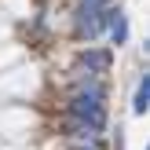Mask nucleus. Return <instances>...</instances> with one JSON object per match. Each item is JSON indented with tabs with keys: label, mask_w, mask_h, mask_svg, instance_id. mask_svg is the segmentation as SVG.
I'll list each match as a JSON object with an SVG mask.
<instances>
[{
	"label": "nucleus",
	"mask_w": 150,
	"mask_h": 150,
	"mask_svg": "<svg viewBox=\"0 0 150 150\" xmlns=\"http://www.w3.org/2000/svg\"><path fill=\"white\" fill-rule=\"evenodd\" d=\"M70 114L77 117V121H84V125H92L95 132L103 128V121H106V114H103V88H99V81H81L77 84V92H73V103H70Z\"/></svg>",
	"instance_id": "nucleus-1"
},
{
	"label": "nucleus",
	"mask_w": 150,
	"mask_h": 150,
	"mask_svg": "<svg viewBox=\"0 0 150 150\" xmlns=\"http://www.w3.org/2000/svg\"><path fill=\"white\" fill-rule=\"evenodd\" d=\"M110 11H114V7H88V4H81V15H77V33H81V37H88V40H95V37L106 29Z\"/></svg>",
	"instance_id": "nucleus-2"
},
{
	"label": "nucleus",
	"mask_w": 150,
	"mask_h": 150,
	"mask_svg": "<svg viewBox=\"0 0 150 150\" xmlns=\"http://www.w3.org/2000/svg\"><path fill=\"white\" fill-rule=\"evenodd\" d=\"M110 37H114V44H125L128 40V18H125V11L121 7H114V11H110Z\"/></svg>",
	"instance_id": "nucleus-3"
},
{
	"label": "nucleus",
	"mask_w": 150,
	"mask_h": 150,
	"mask_svg": "<svg viewBox=\"0 0 150 150\" xmlns=\"http://www.w3.org/2000/svg\"><path fill=\"white\" fill-rule=\"evenodd\" d=\"M146 106H150V73H146V77H139L136 99H132V110H136V114H146Z\"/></svg>",
	"instance_id": "nucleus-4"
},
{
	"label": "nucleus",
	"mask_w": 150,
	"mask_h": 150,
	"mask_svg": "<svg viewBox=\"0 0 150 150\" xmlns=\"http://www.w3.org/2000/svg\"><path fill=\"white\" fill-rule=\"evenodd\" d=\"M81 62L88 66V73H103V70H106V62H110V55H106V51H84Z\"/></svg>",
	"instance_id": "nucleus-5"
},
{
	"label": "nucleus",
	"mask_w": 150,
	"mask_h": 150,
	"mask_svg": "<svg viewBox=\"0 0 150 150\" xmlns=\"http://www.w3.org/2000/svg\"><path fill=\"white\" fill-rule=\"evenodd\" d=\"M81 4H88V7H110V0H81Z\"/></svg>",
	"instance_id": "nucleus-6"
},
{
	"label": "nucleus",
	"mask_w": 150,
	"mask_h": 150,
	"mask_svg": "<svg viewBox=\"0 0 150 150\" xmlns=\"http://www.w3.org/2000/svg\"><path fill=\"white\" fill-rule=\"evenodd\" d=\"M81 150H88V146H81Z\"/></svg>",
	"instance_id": "nucleus-7"
}]
</instances>
